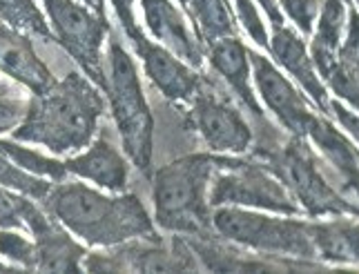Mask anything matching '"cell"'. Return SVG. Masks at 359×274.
I'll list each match as a JSON object with an SVG mask.
<instances>
[{
	"instance_id": "6da1fadb",
	"label": "cell",
	"mask_w": 359,
	"mask_h": 274,
	"mask_svg": "<svg viewBox=\"0 0 359 274\" xmlns=\"http://www.w3.org/2000/svg\"><path fill=\"white\" fill-rule=\"evenodd\" d=\"M103 114L101 87L79 71H69L47 92L34 94L27 114L14 130V141L43 145L54 154H69L94 141Z\"/></svg>"
},
{
	"instance_id": "7a4b0ae2",
	"label": "cell",
	"mask_w": 359,
	"mask_h": 274,
	"mask_svg": "<svg viewBox=\"0 0 359 274\" xmlns=\"http://www.w3.org/2000/svg\"><path fill=\"white\" fill-rule=\"evenodd\" d=\"M41 205L65 230L96 247H112L156 234L150 212L136 194L107 196L85 183L58 181Z\"/></svg>"
},
{
	"instance_id": "3957f363",
	"label": "cell",
	"mask_w": 359,
	"mask_h": 274,
	"mask_svg": "<svg viewBox=\"0 0 359 274\" xmlns=\"http://www.w3.org/2000/svg\"><path fill=\"white\" fill-rule=\"evenodd\" d=\"M217 158L212 154H188L152 172L154 226L181 236L208 234L212 228L208 185Z\"/></svg>"
},
{
	"instance_id": "277c9868",
	"label": "cell",
	"mask_w": 359,
	"mask_h": 274,
	"mask_svg": "<svg viewBox=\"0 0 359 274\" xmlns=\"http://www.w3.org/2000/svg\"><path fill=\"white\" fill-rule=\"evenodd\" d=\"M103 94L109 101L123 152L143 177L152 179L154 116L145 101L134 60L116 34H112L107 47V85Z\"/></svg>"
},
{
	"instance_id": "5b68a950",
	"label": "cell",
	"mask_w": 359,
	"mask_h": 274,
	"mask_svg": "<svg viewBox=\"0 0 359 274\" xmlns=\"http://www.w3.org/2000/svg\"><path fill=\"white\" fill-rule=\"evenodd\" d=\"M210 205H250L279 212V214H299L294 196L268 165L250 163L230 156H219L212 172Z\"/></svg>"
},
{
	"instance_id": "8992f818",
	"label": "cell",
	"mask_w": 359,
	"mask_h": 274,
	"mask_svg": "<svg viewBox=\"0 0 359 274\" xmlns=\"http://www.w3.org/2000/svg\"><path fill=\"white\" fill-rule=\"evenodd\" d=\"M43 5L54 41L76 60L85 76L105 92L107 71L101 47L109 34L107 16L74 0H43Z\"/></svg>"
},
{
	"instance_id": "52a82bcc",
	"label": "cell",
	"mask_w": 359,
	"mask_h": 274,
	"mask_svg": "<svg viewBox=\"0 0 359 274\" xmlns=\"http://www.w3.org/2000/svg\"><path fill=\"white\" fill-rule=\"evenodd\" d=\"M212 228L228 241L264 252L315 256L313 226L292 219H270L239 207H221L212 214Z\"/></svg>"
},
{
	"instance_id": "ba28073f",
	"label": "cell",
	"mask_w": 359,
	"mask_h": 274,
	"mask_svg": "<svg viewBox=\"0 0 359 274\" xmlns=\"http://www.w3.org/2000/svg\"><path fill=\"white\" fill-rule=\"evenodd\" d=\"M264 149H268V167L294 192V198L304 203L308 214H359V210L344 201L321 177L317 158L311 147L302 141V136L288 141L283 147L264 145Z\"/></svg>"
},
{
	"instance_id": "9c48e42d",
	"label": "cell",
	"mask_w": 359,
	"mask_h": 274,
	"mask_svg": "<svg viewBox=\"0 0 359 274\" xmlns=\"http://www.w3.org/2000/svg\"><path fill=\"white\" fill-rule=\"evenodd\" d=\"M83 268L88 272H183L199 270V261L181 234L172 243L154 234L112 245L107 252L85 254Z\"/></svg>"
},
{
	"instance_id": "30bf717a",
	"label": "cell",
	"mask_w": 359,
	"mask_h": 274,
	"mask_svg": "<svg viewBox=\"0 0 359 274\" xmlns=\"http://www.w3.org/2000/svg\"><path fill=\"white\" fill-rule=\"evenodd\" d=\"M190 103H192V109L188 114L190 128H194V132H199L203 143L212 152L243 154L250 147L252 130L248 125V121L203 76Z\"/></svg>"
},
{
	"instance_id": "8fae6325",
	"label": "cell",
	"mask_w": 359,
	"mask_h": 274,
	"mask_svg": "<svg viewBox=\"0 0 359 274\" xmlns=\"http://www.w3.org/2000/svg\"><path fill=\"white\" fill-rule=\"evenodd\" d=\"M25 230L34 236L36 247V270L41 272H81L83 259L88 250L72 239L65 228L49 214L45 207H39L34 198L25 203L22 210Z\"/></svg>"
},
{
	"instance_id": "7c38bea8",
	"label": "cell",
	"mask_w": 359,
	"mask_h": 274,
	"mask_svg": "<svg viewBox=\"0 0 359 274\" xmlns=\"http://www.w3.org/2000/svg\"><path fill=\"white\" fill-rule=\"evenodd\" d=\"M134 47L136 56L141 58L143 69L152 85L172 103H190L201 83L196 74L185 60L172 54L161 43L147 41V36L139 29L132 39H128Z\"/></svg>"
},
{
	"instance_id": "4fadbf2b",
	"label": "cell",
	"mask_w": 359,
	"mask_h": 274,
	"mask_svg": "<svg viewBox=\"0 0 359 274\" xmlns=\"http://www.w3.org/2000/svg\"><path fill=\"white\" fill-rule=\"evenodd\" d=\"M248 60L252 63L259 94H262L264 103L270 107L272 114L294 136H306L313 118L317 116L311 103L294 90L286 76H281L279 69L266 56L257 52H248Z\"/></svg>"
},
{
	"instance_id": "5bb4252c",
	"label": "cell",
	"mask_w": 359,
	"mask_h": 274,
	"mask_svg": "<svg viewBox=\"0 0 359 274\" xmlns=\"http://www.w3.org/2000/svg\"><path fill=\"white\" fill-rule=\"evenodd\" d=\"M139 3L147 29L154 39L190 67L199 69L203 65V43L190 29L179 7L172 5V0H139Z\"/></svg>"
},
{
	"instance_id": "9a60e30c",
	"label": "cell",
	"mask_w": 359,
	"mask_h": 274,
	"mask_svg": "<svg viewBox=\"0 0 359 274\" xmlns=\"http://www.w3.org/2000/svg\"><path fill=\"white\" fill-rule=\"evenodd\" d=\"M0 71L16 78L34 94H43L56 83V76L36 52L25 32L0 22Z\"/></svg>"
},
{
	"instance_id": "2e32d148",
	"label": "cell",
	"mask_w": 359,
	"mask_h": 274,
	"mask_svg": "<svg viewBox=\"0 0 359 274\" xmlns=\"http://www.w3.org/2000/svg\"><path fill=\"white\" fill-rule=\"evenodd\" d=\"M67 174L96 183L98 188L109 192H123L130 183V165L126 156L118 152V147L109 141L107 132H101L88 149L79 156L63 160Z\"/></svg>"
},
{
	"instance_id": "e0dca14e",
	"label": "cell",
	"mask_w": 359,
	"mask_h": 274,
	"mask_svg": "<svg viewBox=\"0 0 359 274\" xmlns=\"http://www.w3.org/2000/svg\"><path fill=\"white\" fill-rule=\"evenodd\" d=\"M272 39H270V52L277 58V63L281 67H286V71L290 76L299 83L304 90L311 94V98L317 103V107L321 111H328V94L326 87L321 85L313 58L308 56L306 45L302 41V36H297V32H292L290 27H286L283 22L272 25Z\"/></svg>"
},
{
	"instance_id": "ac0fdd59",
	"label": "cell",
	"mask_w": 359,
	"mask_h": 274,
	"mask_svg": "<svg viewBox=\"0 0 359 274\" xmlns=\"http://www.w3.org/2000/svg\"><path fill=\"white\" fill-rule=\"evenodd\" d=\"M208 58L212 69L228 83L232 94L250 109L255 118H264L257 98L250 90V67H248V49L237 36H226L212 45H208Z\"/></svg>"
},
{
	"instance_id": "d6986e66",
	"label": "cell",
	"mask_w": 359,
	"mask_h": 274,
	"mask_svg": "<svg viewBox=\"0 0 359 274\" xmlns=\"http://www.w3.org/2000/svg\"><path fill=\"white\" fill-rule=\"evenodd\" d=\"M306 136H311L315 145L321 149L328 163L335 167L339 179L344 181L346 190L359 196V152L344 139V136L330 125L326 118L315 116Z\"/></svg>"
},
{
	"instance_id": "ffe728a7",
	"label": "cell",
	"mask_w": 359,
	"mask_h": 274,
	"mask_svg": "<svg viewBox=\"0 0 359 274\" xmlns=\"http://www.w3.org/2000/svg\"><path fill=\"white\" fill-rule=\"evenodd\" d=\"M188 11L203 45H212L226 36H237V25L226 0H188Z\"/></svg>"
},
{
	"instance_id": "44dd1931",
	"label": "cell",
	"mask_w": 359,
	"mask_h": 274,
	"mask_svg": "<svg viewBox=\"0 0 359 274\" xmlns=\"http://www.w3.org/2000/svg\"><path fill=\"white\" fill-rule=\"evenodd\" d=\"M344 18H346L344 0H324L321 16H319V27L313 41V60L317 69L324 67L337 56V49L341 45Z\"/></svg>"
},
{
	"instance_id": "7402d4cb",
	"label": "cell",
	"mask_w": 359,
	"mask_h": 274,
	"mask_svg": "<svg viewBox=\"0 0 359 274\" xmlns=\"http://www.w3.org/2000/svg\"><path fill=\"white\" fill-rule=\"evenodd\" d=\"M0 20L18 32L54 41L49 22L36 0H0Z\"/></svg>"
},
{
	"instance_id": "603a6c76",
	"label": "cell",
	"mask_w": 359,
	"mask_h": 274,
	"mask_svg": "<svg viewBox=\"0 0 359 274\" xmlns=\"http://www.w3.org/2000/svg\"><path fill=\"white\" fill-rule=\"evenodd\" d=\"M0 152H5L20 170L34 174V177H43V179H49L54 183L67 179V167H65L63 160L49 158V156L36 152V149H29V147H20L16 141L0 139Z\"/></svg>"
},
{
	"instance_id": "cb8c5ba5",
	"label": "cell",
	"mask_w": 359,
	"mask_h": 274,
	"mask_svg": "<svg viewBox=\"0 0 359 274\" xmlns=\"http://www.w3.org/2000/svg\"><path fill=\"white\" fill-rule=\"evenodd\" d=\"M0 185L29 196L34 201H43L49 188H52V183L43 177H34V174L20 170L5 152H0Z\"/></svg>"
},
{
	"instance_id": "d4e9b609",
	"label": "cell",
	"mask_w": 359,
	"mask_h": 274,
	"mask_svg": "<svg viewBox=\"0 0 359 274\" xmlns=\"http://www.w3.org/2000/svg\"><path fill=\"white\" fill-rule=\"evenodd\" d=\"M319 74L332 87V92L339 98H344V101H348L359 111V71L357 69L346 65L344 60L335 56L330 63L319 67Z\"/></svg>"
},
{
	"instance_id": "484cf974",
	"label": "cell",
	"mask_w": 359,
	"mask_h": 274,
	"mask_svg": "<svg viewBox=\"0 0 359 274\" xmlns=\"http://www.w3.org/2000/svg\"><path fill=\"white\" fill-rule=\"evenodd\" d=\"M0 256L22 270H36V247L27 236L18 234L14 228L0 230Z\"/></svg>"
},
{
	"instance_id": "4316f807",
	"label": "cell",
	"mask_w": 359,
	"mask_h": 274,
	"mask_svg": "<svg viewBox=\"0 0 359 274\" xmlns=\"http://www.w3.org/2000/svg\"><path fill=\"white\" fill-rule=\"evenodd\" d=\"M279 3L302 34L313 32V22L319 16L321 0H279Z\"/></svg>"
},
{
	"instance_id": "83f0119b",
	"label": "cell",
	"mask_w": 359,
	"mask_h": 274,
	"mask_svg": "<svg viewBox=\"0 0 359 274\" xmlns=\"http://www.w3.org/2000/svg\"><path fill=\"white\" fill-rule=\"evenodd\" d=\"M29 196L14 194L5 185H0V228H25L22 223V210Z\"/></svg>"
},
{
	"instance_id": "f1b7e54d",
	"label": "cell",
	"mask_w": 359,
	"mask_h": 274,
	"mask_svg": "<svg viewBox=\"0 0 359 274\" xmlns=\"http://www.w3.org/2000/svg\"><path fill=\"white\" fill-rule=\"evenodd\" d=\"M237 3V11H239V18L243 22V27L245 32L250 34V39L257 43V45H262V47H268V34H266V27H264V22L262 18H259L257 14V9L255 5L250 3V0H234Z\"/></svg>"
},
{
	"instance_id": "f546056e",
	"label": "cell",
	"mask_w": 359,
	"mask_h": 274,
	"mask_svg": "<svg viewBox=\"0 0 359 274\" xmlns=\"http://www.w3.org/2000/svg\"><path fill=\"white\" fill-rule=\"evenodd\" d=\"M337 58L359 71V14L355 9H351L348 14V36H346L344 45L339 47Z\"/></svg>"
},
{
	"instance_id": "4dcf8cb0",
	"label": "cell",
	"mask_w": 359,
	"mask_h": 274,
	"mask_svg": "<svg viewBox=\"0 0 359 274\" xmlns=\"http://www.w3.org/2000/svg\"><path fill=\"white\" fill-rule=\"evenodd\" d=\"M114 7V14L121 22L123 32H126L128 39H132V36L139 32L141 27L136 25V16H134V0H109Z\"/></svg>"
},
{
	"instance_id": "1f68e13d",
	"label": "cell",
	"mask_w": 359,
	"mask_h": 274,
	"mask_svg": "<svg viewBox=\"0 0 359 274\" xmlns=\"http://www.w3.org/2000/svg\"><path fill=\"white\" fill-rule=\"evenodd\" d=\"M328 111L341 123V128H344L346 132H348V134L353 136V139L359 143V114H357V111L346 109V107H344L341 103H337V101L328 103Z\"/></svg>"
},
{
	"instance_id": "d6a6232c",
	"label": "cell",
	"mask_w": 359,
	"mask_h": 274,
	"mask_svg": "<svg viewBox=\"0 0 359 274\" xmlns=\"http://www.w3.org/2000/svg\"><path fill=\"white\" fill-rule=\"evenodd\" d=\"M257 3L266 9V14H268V18H270V22H272V25L283 22L281 11H279V5H277V0H257Z\"/></svg>"
},
{
	"instance_id": "836d02e7",
	"label": "cell",
	"mask_w": 359,
	"mask_h": 274,
	"mask_svg": "<svg viewBox=\"0 0 359 274\" xmlns=\"http://www.w3.org/2000/svg\"><path fill=\"white\" fill-rule=\"evenodd\" d=\"M81 3L88 5L94 11H98V14H105V0H81Z\"/></svg>"
},
{
	"instance_id": "e575fe53",
	"label": "cell",
	"mask_w": 359,
	"mask_h": 274,
	"mask_svg": "<svg viewBox=\"0 0 359 274\" xmlns=\"http://www.w3.org/2000/svg\"><path fill=\"white\" fill-rule=\"evenodd\" d=\"M11 268L9 266H5V263H0V272H9Z\"/></svg>"
},
{
	"instance_id": "d590c367",
	"label": "cell",
	"mask_w": 359,
	"mask_h": 274,
	"mask_svg": "<svg viewBox=\"0 0 359 274\" xmlns=\"http://www.w3.org/2000/svg\"><path fill=\"white\" fill-rule=\"evenodd\" d=\"M179 3H181V5H183L185 9H188V0H179Z\"/></svg>"
},
{
	"instance_id": "8d00e7d4",
	"label": "cell",
	"mask_w": 359,
	"mask_h": 274,
	"mask_svg": "<svg viewBox=\"0 0 359 274\" xmlns=\"http://www.w3.org/2000/svg\"><path fill=\"white\" fill-rule=\"evenodd\" d=\"M355 3H357V5H359V0H355Z\"/></svg>"
}]
</instances>
